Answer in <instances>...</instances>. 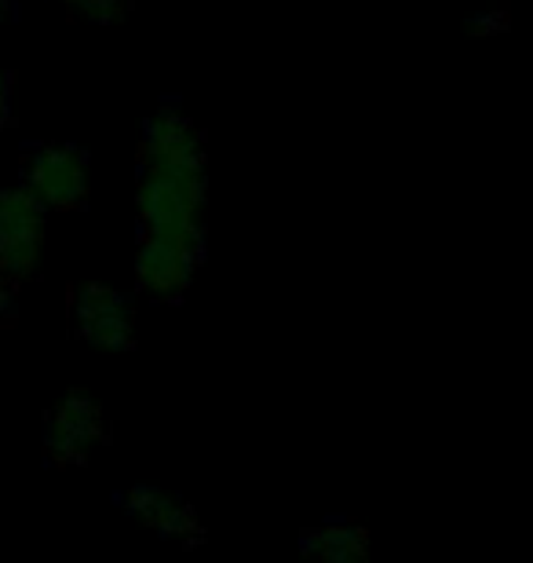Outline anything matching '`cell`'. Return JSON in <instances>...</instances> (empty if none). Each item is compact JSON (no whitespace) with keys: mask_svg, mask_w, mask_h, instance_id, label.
Wrapping results in <instances>:
<instances>
[{"mask_svg":"<svg viewBox=\"0 0 533 563\" xmlns=\"http://www.w3.org/2000/svg\"><path fill=\"white\" fill-rule=\"evenodd\" d=\"M206 132L184 110L162 107L143 129L140 151V223L146 239H165L206 253Z\"/></svg>","mask_w":533,"mask_h":563,"instance_id":"obj_1","label":"cell"},{"mask_svg":"<svg viewBox=\"0 0 533 563\" xmlns=\"http://www.w3.org/2000/svg\"><path fill=\"white\" fill-rule=\"evenodd\" d=\"M22 176L44 212H74L88 201V154L74 143H48L30 151Z\"/></svg>","mask_w":533,"mask_h":563,"instance_id":"obj_2","label":"cell"},{"mask_svg":"<svg viewBox=\"0 0 533 563\" xmlns=\"http://www.w3.org/2000/svg\"><path fill=\"white\" fill-rule=\"evenodd\" d=\"M44 209L26 187L0 190V275L26 282L44 261Z\"/></svg>","mask_w":533,"mask_h":563,"instance_id":"obj_3","label":"cell"},{"mask_svg":"<svg viewBox=\"0 0 533 563\" xmlns=\"http://www.w3.org/2000/svg\"><path fill=\"white\" fill-rule=\"evenodd\" d=\"M107 443L103 407L88 391H70L44 421V454L55 465H85Z\"/></svg>","mask_w":533,"mask_h":563,"instance_id":"obj_4","label":"cell"},{"mask_svg":"<svg viewBox=\"0 0 533 563\" xmlns=\"http://www.w3.org/2000/svg\"><path fill=\"white\" fill-rule=\"evenodd\" d=\"M77 330L99 352H129L135 344V308L124 292L110 286H85L74 300Z\"/></svg>","mask_w":533,"mask_h":563,"instance_id":"obj_5","label":"cell"},{"mask_svg":"<svg viewBox=\"0 0 533 563\" xmlns=\"http://www.w3.org/2000/svg\"><path fill=\"white\" fill-rule=\"evenodd\" d=\"M198 264L201 253L143 234L140 253H135V286L154 300H179L190 289V282H195Z\"/></svg>","mask_w":533,"mask_h":563,"instance_id":"obj_6","label":"cell"},{"mask_svg":"<svg viewBox=\"0 0 533 563\" xmlns=\"http://www.w3.org/2000/svg\"><path fill=\"white\" fill-rule=\"evenodd\" d=\"M129 512L140 520L146 531L162 534V538H179V542H190L198 538V512L179 498V494H168L162 487H135L129 494Z\"/></svg>","mask_w":533,"mask_h":563,"instance_id":"obj_7","label":"cell"},{"mask_svg":"<svg viewBox=\"0 0 533 563\" xmlns=\"http://www.w3.org/2000/svg\"><path fill=\"white\" fill-rule=\"evenodd\" d=\"M311 563H369V531L355 523H322L300 538Z\"/></svg>","mask_w":533,"mask_h":563,"instance_id":"obj_8","label":"cell"},{"mask_svg":"<svg viewBox=\"0 0 533 563\" xmlns=\"http://www.w3.org/2000/svg\"><path fill=\"white\" fill-rule=\"evenodd\" d=\"M59 4L70 8L77 19L99 22V26H107V22H121L124 11H129V0H59Z\"/></svg>","mask_w":533,"mask_h":563,"instance_id":"obj_9","label":"cell"},{"mask_svg":"<svg viewBox=\"0 0 533 563\" xmlns=\"http://www.w3.org/2000/svg\"><path fill=\"white\" fill-rule=\"evenodd\" d=\"M11 311H15V297H11V282L0 275V322L11 319Z\"/></svg>","mask_w":533,"mask_h":563,"instance_id":"obj_10","label":"cell"},{"mask_svg":"<svg viewBox=\"0 0 533 563\" xmlns=\"http://www.w3.org/2000/svg\"><path fill=\"white\" fill-rule=\"evenodd\" d=\"M8 110H11V81H8V74L0 70V129H4V121H8Z\"/></svg>","mask_w":533,"mask_h":563,"instance_id":"obj_11","label":"cell"},{"mask_svg":"<svg viewBox=\"0 0 533 563\" xmlns=\"http://www.w3.org/2000/svg\"><path fill=\"white\" fill-rule=\"evenodd\" d=\"M8 19V8H4V0H0V22H4Z\"/></svg>","mask_w":533,"mask_h":563,"instance_id":"obj_12","label":"cell"}]
</instances>
